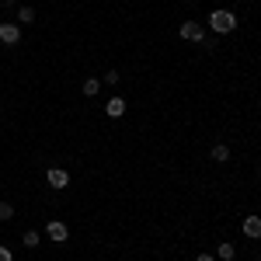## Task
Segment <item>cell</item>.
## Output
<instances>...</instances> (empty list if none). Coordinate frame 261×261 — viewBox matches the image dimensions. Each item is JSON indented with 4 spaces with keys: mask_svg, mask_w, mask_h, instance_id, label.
Here are the masks:
<instances>
[{
    "mask_svg": "<svg viewBox=\"0 0 261 261\" xmlns=\"http://www.w3.org/2000/svg\"><path fill=\"white\" fill-rule=\"evenodd\" d=\"M122 77L119 73H115V70H108V73H105V77H101V84H108V87H115V84H119Z\"/></svg>",
    "mask_w": 261,
    "mask_h": 261,
    "instance_id": "cell-14",
    "label": "cell"
},
{
    "mask_svg": "<svg viewBox=\"0 0 261 261\" xmlns=\"http://www.w3.org/2000/svg\"><path fill=\"white\" fill-rule=\"evenodd\" d=\"M101 91V77H84V98H94Z\"/></svg>",
    "mask_w": 261,
    "mask_h": 261,
    "instance_id": "cell-10",
    "label": "cell"
},
{
    "mask_svg": "<svg viewBox=\"0 0 261 261\" xmlns=\"http://www.w3.org/2000/svg\"><path fill=\"white\" fill-rule=\"evenodd\" d=\"M7 220H14V205L0 199V223H7Z\"/></svg>",
    "mask_w": 261,
    "mask_h": 261,
    "instance_id": "cell-13",
    "label": "cell"
},
{
    "mask_svg": "<svg viewBox=\"0 0 261 261\" xmlns=\"http://www.w3.org/2000/svg\"><path fill=\"white\" fill-rule=\"evenodd\" d=\"M195 261H216L213 254H195Z\"/></svg>",
    "mask_w": 261,
    "mask_h": 261,
    "instance_id": "cell-16",
    "label": "cell"
},
{
    "mask_svg": "<svg viewBox=\"0 0 261 261\" xmlns=\"http://www.w3.org/2000/svg\"><path fill=\"white\" fill-rule=\"evenodd\" d=\"M45 181H49V188H56V192H60V188L70 185V174H66L63 167H49V171H45Z\"/></svg>",
    "mask_w": 261,
    "mask_h": 261,
    "instance_id": "cell-5",
    "label": "cell"
},
{
    "mask_svg": "<svg viewBox=\"0 0 261 261\" xmlns=\"http://www.w3.org/2000/svg\"><path fill=\"white\" fill-rule=\"evenodd\" d=\"M105 115L108 119H122L125 115V98H108L105 101Z\"/></svg>",
    "mask_w": 261,
    "mask_h": 261,
    "instance_id": "cell-7",
    "label": "cell"
},
{
    "mask_svg": "<svg viewBox=\"0 0 261 261\" xmlns=\"http://www.w3.org/2000/svg\"><path fill=\"white\" fill-rule=\"evenodd\" d=\"M216 258H220V261H233V258H237V247H233V244H226V241L216 244Z\"/></svg>",
    "mask_w": 261,
    "mask_h": 261,
    "instance_id": "cell-9",
    "label": "cell"
},
{
    "mask_svg": "<svg viewBox=\"0 0 261 261\" xmlns=\"http://www.w3.org/2000/svg\"><path fill=\"white\" fill-rule=\"evenodd\" d=\"M21 241H24V247H39L42 233H39V230H24V237H21Z\"/></svg>",
    "mask_w": 261,
    "mask_h": 261,
    "instance_id": "cell-12",
    "label": "cell"
},
{
    "mask_svg": "<svg viewBox=\"0 0 261 261\" xmlns=\"http://www.w3.org/2000/svg\"><path fill=\"white\" fill-rule=\"evenodd\" d=\"M209 28H213L216 35H230V32L237 28V14H233V11H223V7H216V11L209 14Z\"/></svg>",
    "mask_w": 261,
    "mask_h": 261,
    "instance_id": "cell-1",
    "label": "cell"
},
{
    "mask_svg": "<svg viewBox=\"0 0 261 261\" xmlns=\"http://www.w3.org/2000/svg\"><path fill=\"white\" fill-rule=\"evenodd\" d=\"M0 261H14V254H11L7 247H0Z\"/></svg>",
    "mask_w": 261,
    "mask_h": 261,
    "instance_id": "cell-15",
    "label": "cell"
},
{
    "mask_svg": "<svg viewBox=\"0 0 261 261\" xmlns=\"http://www.w3.org/2000/svg\"><path fill=\"white\" fill-rule=\"evenodd\" d=\"M178 35H181L185 42H195V45H199V42H205V28H202L199 21H181Z\"/></svg>",
    "mask_w": 261,
    "mask_h": 261,
    "instance_id": "cell-2",
    "label": "cell"
},
{
    "mask_svg": "<svg viewBox=\"0 0 261 261\" xmlns=\"http://www.w3.org/2000/svg\"><path fill=\"white\" fill-rule=\"evenodd\" d=\"M258 174H261V171H258Z\"/></svg>",
    "mask_w": 261,
    "mask_h": 261,
    "instance_id": "cell-18",
    "label": "cell"
},
{
    "mask_svg": "<svg viewBox=\"0 0 261 261\" xmlns=\"http://www.w3.org/2000/svg\"><path fill=\"white\" fill-rule=\"evenodd\" d=\"M45 237L53 244H66V237H70V226L60 220H49V226H45Z\"/></svg>",
    "mask_w": 261,
    "mask_h": 261,
    "instance_id": "cell-4",
    "label": "cell"
},
{
    "mask_svg": "<svg viewBox=\"0 0 261 261\" xmlns=\"http://www.w3.org/2000/svg\"><path fill=\"white\" fill-rule=\"evenodd\" d=\"M209 157H213L216 164H226L230 161V146H226V143H216V146L209 150Z\"/></svg>",
    "mask_w": 261,
    "mask_h": 261,
    "instance_id": "cell-8",
    "label": "cell"
},
{
    "mask_svg": "<svg viewBox=\"0 0 261 261\" xmlns=\"http://www.w3.org/2000/svg\"><path fill=\"white\" fill-rule=\"evenodd\" d=\"M241 230H244V237H251V241H258V237H261V216H244Z\"/></svg>",
    "mask_w": 261,
    "mask_h": 261,
    "instance_id": "cell-6",
    "label": "cell"
},
{
    "mask_svg": "<svg viewBox=\"0 0 261 261\" xmlns=\"http://www.w3.org/2000/svg\"><path fill=\"white\" fill-rule=\"evenodd\" d=\"M0 4H4V7H18V0H0Z\"/></svg>",
    "mask_w": 261,
    "mask_h": 261,
    "instance_id": "cell-17",
    "label": "cell"
},
{
    "mask_svg": "<svg viewBox=\"0 0 261 261\" xmlns=\"http://www.w3.org/2000/svg\"><path fill=\"white\" fill-rule=\"evenodd\" d=\"M0 42H4V45H18L21 42V24L18 21H0Z\"/></svg>",
    "mask_w": 261,
    "mask_h": 261,
    "instance_id": "cell-3",
    "label": "cell"
},
{
    "mask_svg": "<svg viewBox=\"0 0 261 261\" xmlns=\"http://www.w3.org/2000/svg\"><path fill=\"white\" fill-rule=\"evenodd\" d=\"M32 21H35V7H28V4L18 7V24H32Z\"/></svg>",
    "mask_w": 261,
    "mask_h": 261,
    "instance_id": "cell-11",
    "label": "cell"
}]
</instances>
